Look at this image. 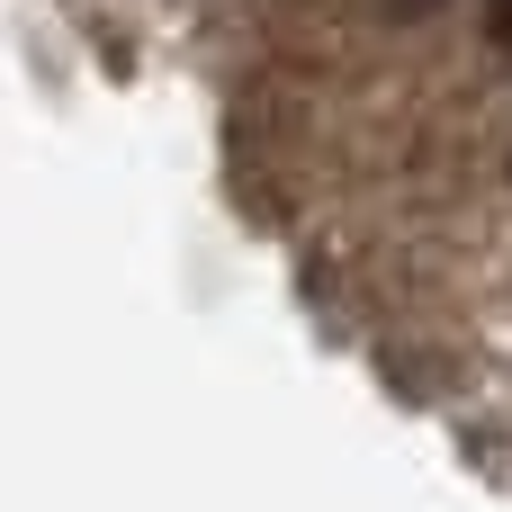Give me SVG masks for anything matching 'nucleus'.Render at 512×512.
Returning a JSON list of instances; mask_svg holds the SVG:
<instances>
[{
  "label": "nucleus",
  "mask_w": 512,
  "mask_h": 512,
  "mask_svg": "<svg viewBox=\"0 0 512 512\" xmlns=\"http://www.w3.org/2000/svg\"><path fill=\"white\" fill-rule=\"evenodd\" d=\"M486 45L512 54V0H486Z\"/></svg>",
  "instance_id": "1"
},
{
  "label": "nucleus",
  "mask_w": 512,
  "mask_h": 512,
  "mask_svg": "<svg viewBox=\"0 0 512 512\" xmlns=\"http://www.w3.org/2000/svg\"><path fill=\"white\" fill-rule=\"evenodd\" d=\"M441 9H450V0H387V18H396V27H414V18H441Z\"/></svg>",
  "instance_id": "2"
}]
</instances>
